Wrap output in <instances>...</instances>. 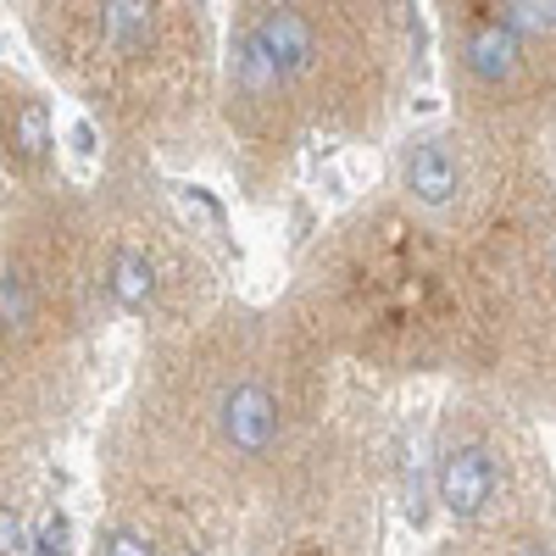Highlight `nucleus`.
I'll return each instance as SVG.
<instances>
[{"label":"nucleus","instance_id":"7ed1b4c3","mask_svg":"<svg viewBox=\"0 0 556 556\" xmlns=\"http://www.w3.org/2000/svg\"><path fill=\"white\" fill-rule=\"evenodd\" d=\"M329 362L334 356L285 295L267 306L223 301L184 329L146 340L134 412L195 429L228 473H262L290 451Z\"/></svg>","mask_w":556,"mask_h":556},{"label":"nucleus","instance_id":"f257e3e1","mask_svg":"<svg viewBox=\"0 0 556 556\" xmlns=\"http://www.w3.org/2000/svg\"><path fill=\"white\" fill-rule=\"evenodd\" d=\"M412 56L406 0H235L217 112L251 167L379 134Z\"/></svg>","mask_w":556,"mask_h":556},{"label":"nucleus","instance_id":"6e6552de","mask_svg":"<svg viewBox=\"0 0 556 556\" xmlns=\"http://www.w3.org/2000/svg\"><path fill=\"white\" fill-rule=\"evenodd\" d=\"M495 412H501L495 401H451L445 434L434 451V495L445 518L462 529L495 523L518 484V456Z\"/></svg>","mask_w":556,"mask_h":556},{"label":"nucleus","instance_id":"1a4fd4ad","mask_svg":"<svg viewBox=\"0 0 556 556\" xmlns=\"http://www.w3.org/2000/svg\"><path fill=\"white\" fill-rule=\"evenodd\" d=\"M0 151H7V190H45L62 184L56 173V123L34 84L12 78L0 84Z\"/></svg>","mask_w":556,"mask_h":556},{"label":"nucleus","instance_id":"9b49d317","mask_svg":"<svg viewBox=\"0 0 556 556\" xmlns=\"http://www.w3.org/2000/svg\"><path fill=\"white\" fill-rule=\"evenodd\" d=\"M501 556H556V540L551 534H518V540H506Z\"/></svg>","mask_w":556,"mask_h":556},{"label":"nucleus","instance_id":"f03ea898","mask_svg":"<svg viewBox=\"0 0 556 556\" xmlns=\"http://www.w3.org/2000/svg\"><path fill=\"white\" fill-rule=\"evenodd\" d=\"M295 317L334 362L379 374H462L473 334V267L468 245L395 190L356 201L306 245Z\"/></svg>","mask_w":556,"mask_h":556},{"label":"nucleus","instance_id":"20e7f679","mask_svg":"<svg viewBox=\"0 0 556 556\" xmlns=\"http://www.w3.org/2000/svg\"><path fill=\"white\" fill-rule=\"evenodd\" d=\"M23 23L123 151H167L217 101L201 0H23Z\"/></svg>","mask_w":556,"mask_h":556},{"label":"nucleus","instance_id":"0eeeda50","mask_svg":"<svg viewBox=\"0 0 556 556\" xmlns=\"http://www.w3.org/2000/svg\"><path fill=\"white\" fill-rule=\"evenodd\" d=\"M96 217L106 301L117 323H139L146 340H156L228 301L212 251L146 178V167L117 156L106 184H96Z\"/></svg>","mask_w":556,"mask_h":556},{"label":"nucleus","instance_id":"f8f14e48","mask_svg":"<svg viewBox=\"0 0 556 556\" xmlns=\"http://www.w3.org/2000/svg\"><path fill=\"white\" fill-rule=\"evenodd\" d=\"M167 556H212L206 545H190V540H184V545H167Z\"/></svg>","mask_w":556,"mask_h":556},{"label":"nucleus","instance_id":"39448f33","mask_svg":"<svg viewBox=\"0 0 556 556\" xmlns=\"http://www.w3.org/2000/svg\"><path fill=\"white\" fill-rule=\"evenodd\" d=\"M0 367L7 406L62 384L112 317L96 190H7L0 217Z\"/></svg>","mask_w":556,"mask_h":556},{"label":"nucleus","instance_id":"9d476101","mask_svg":"<svg viewBox=\"0 0 556 556\" xmlns=\"http://www.w3.org/2000/svg\"><path fill=\"white\" fill-rule=\"evenodd\" d=\"M96 556H167V545L134 518H112L101 534H96Z\"/></svg>","mask_w":556,"mask_h":556},{"label":"nucleus","instance_id":"423d86ee","mask_svg":"<svg viewBox=\"0 0 556 556\" xmlns=\"http://www.w3.org/2000/svg\"><path fill=\"white\" fill-rule=\"evenodd\" d=\"M473 334L462 374L506 390H556V178L468 245Z\"/></svg>","mask_w":556,"mask_h":556}]
</instances>
